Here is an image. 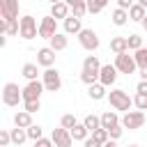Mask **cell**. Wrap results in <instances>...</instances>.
<instances>
[{
  "label": "cell",
  "instance_id": "cell-1",
  "mask_svg": "<svg viewBox=\"0 0 147 147\" xmlns=\"http://www.w3.org/2000/svg\"><path fill=\"white\" fill-rule=\"evenodd\" d=\"M21 101H23V90H21L16 83H5V85H2V103L9 106V108H14V106H18Z\"/></svg>",
  "mask_w": 147,
  "mask_h": 147
},
{
  "label": "cell",
  "instance_id": "cell-2",
  "mask_svg": "<svg viewBox=\"0 0 147 147\" xmlns=\"http://www.w3.org/2000/svg\"><path fill=\"white\" fill-rule=\"evenodd\" d=\"M108 101H110V106L115 108V110H124V113H129V108L133 106V99L124 92V90H110L108 92Z\"/></svg>",
  "mask_w": 147,
  "mask_h": 147
},
{
  "label": "cell",
  "instance_id": "cell-3",
  "mask_svg": "<svg viewBox=\"0 0 147 147\" xmlns=\"http://www.w3.org/2000/svg\"><path fill=\"white\" fill-rule=\"evenodd\" d=\"M115 69H117L119 74H126V76H131V74L138 69V64H136V57H133V55H129V51H126V53H119V55H115Z\"/></svg>",
  "mask_w": 147,
  "mask_h": 147
},
{
  "label": "cell",
  "instance_id": "cell-4",
  "mask_svg": "<svg viewBox=\"0 0 147 147\" xmlns=\"http://www.w3.org/2000/svg\"><path fill=\"white\" fill-rule=\"evenodd\" d=\"M145 122H147V115H145L142 110H129V113H124V117H122V126L129 129V131L140 129Z\"/></svg>",
  "mask_w": 147,
  "mask_h": 147
},
{
  "label": "cell",
  "instance_id": "cell-5",
  "mask_svg": "<svg viewBox=\"0 0 147 147\" xmlns=\"http://www.w3.org/2000/svg\"><path fill=\"white\" fill-rule=\"evenodd\" d=\"M41 83H44V87H46V92H57L60 87H62V76H60V71L57 69H46L44 74H41Z\"/></svg>",
  "mask_w": 147,
  "mask_h": 147
},
{
  "label": "cell",
  "instance_id": "cell-6",
  "mask_svg": "<svg viewBox=\"0 0 147 147\" xmlns=\"http://www.w3.org/2000/svg\"><path fill=\"white\" fill-rule=\"evenodd\" d=\"M78 41H80V46H83L85 51H90V53H94V51L99 48V34H96L92 28H83L80 34H78Z\"/></svg>",
  "mask_w": 147,
  "mask_h": 147
},
{
  "label": "cell",
  "instance_id": "cell-7",
  "mask_svg": "<svg viewBox=\"0 0 147 147\" xmlns=\"http://www.w3.org/2000/svg\"><path fill=\"white\" fill-rule=\"evenodd\" d=\"M37 34H39V25H37L34 16H30V14L21 16V37L23 39H34Z\"/></svg>",
  "mask_w": 147,
  "mask_h": 147
},
{
  "label": "cell",
  "instance_id": "cell-8",
  "mask_svg": "<svg viewBox=\"0 0 147 147\" xmlns=\"http://www.w3.org/2000/svg\"><path fill=\"white\" fill-rule=\"evenodd\" d=\"M53 34H57V21L48 14V16H44L39 21V37L41 39H51Z\"/></svg>",
  "mask_w": 147,
  "mask_h": 147
},
{
  "label": "cell",
  "instance_id": "cell-9",
  "mask_svg": "<svg viewBox=\"0 0 147 147\" xmlns=\"http://www.w3.org/2000/svg\"><path fill=\"white\" fill-rule=\"evenodd\" d=\"M44 83L41 80H30L25 87H23V101H39L41 92H44Z\"/></svg>",
  "mask_w": 147,
  "mask_h": 147
},
{
  "label": "cell",
  "instance_id": "cell-10",
  "mask_svg": "<svg viewBox=\"0 0 147 147\" xmlns=\"http://www.w3.org/2000/svg\"><path fill=\"white\" fill-rule=\"evenodd\" d=\"M0 16L5 21H18V0H0Z\"/></svg>",
  "mask_w": 147,
  "mask_h": 147
},
{
  "label": "cell",
  "instance_id": "cell-11",
  "mask_svg": "<svg viewBox=\"0 0 147 147\" xmlns=\"http://www.w3.org/2000/svg\"><path fill=\"white\" fill-rule=\"evenodd\" d=\"M51 138H53V142H55V147H71L74 145V138H71V131H67V129H53V133H51Z\"/></svg>",
  "mask_w": 147,
  "mask_h": 147
},
{
  "label": "cell",
  "instance_id": "cell-12",
  "mask_svg": "<svg viewBox=\"0 0 147 147\" xmlns=\"http://www.w3.org/2000/svg\"><path fill=\"white\" fill-rule=\"evenodd\" d=\"M37 64H39V67H46V69H51V67L55 64V51H53L51 46H44V48H39V51H37Z\"/></svg>",
  "mask_w": 147,
  "mask_h": 147
},
{
  "label": "cell",
  "instance_id": "cell-13",
  "mask_svg": "<svg viewBox=\"0 0 147 147\" xmlns=\"http://www.w3.org/2000/svg\"><path fill=\"white\" fill-rule=\"evenodd\" d=\"M117 69H115V64H103L101 67V71H99V83L101 85H106V87H110L115 80H117Z\"/></svg>",
  "mask_w": 147,
  "mask_h": 147
},
{
  "label": "cell",
  "instance_id": "cell-14",
  "mask_svg": "<svg viewBox=\"0 0 147 147\" xmlns=\"http://www.w3.org/2000/svg\"><path fill=\"white\" fill-rule=\"evenodd\" d=\"M51 16L55 18V21H64V18H69L71 16V7L62 0V2H55V5H51Z\"/></svg>",
  "mask_w": 147,
  "mask_h": 147
},
{
  "label": "cell",
  "instance_id": "cell-15",
  "mask_svg": "<svg viewBox=\"0 0 147 147\" xmlns=\"http://www.w3.org/2000/svg\"><path fill=\"white\" fill-rule=\"evenodd\" d=\"M115 124H122V119H119V115H117V110H106L103 115H101V129H110V126H115Z\"/></svg>",
  "mask_w": 147,
  "mask_h": 147
},
{
  "label": "cell",
  "instance_id": "cell-16",
  "mask_svg": "<svg viewBox=\"0 0 147 147\" xmlns=\"http://www.w3.org/2000/svg\"><path fill=\"white\" fill-rule=\"evenodd\" d=\"M62 23H64V34H80V30H83L80 18H76V16H69Z\"/></svg>",
  "mask_w": 147,
  "mask_h": 147
},
{
  "label": "cell",
  "instance_id": "cell-17",
  "mask_svg": "<svg viewBox=\"0 0 147 147\" xmlns=\"http://www.w3.org/2000/svg\"><path fill=\"white\" fill-rule=\"evenodd\" d=\"M48 41H51L48 46H51L55 53H57V51H64V48H67V44H69V39H67V34H64V32H57V34H53Z\"/></svg>",
  "mask_w": 147,
  "mask_h": 147
},
{
  "label": "cell",
  "instance_id": "cell-18",
  "mask_svg": "<svg viewBox=\"0 0 147 147\" xmlns=\"http://www.w3.org/2000/svg\"><path fill=\"white\" fill-rule=\"evenodd\" d=\"M110 51H113L115 55L126 53V51H129V39H126V37H113V39H110Z\"/></svg>",
  "mask_w": 147,
  "mask_h": 147
},
{
  "label": "cell",
  "instance_id": "cell-19",
  "mask_svg": "<svg viewBox=\"0 0 147 147\" xmlns=\"http://www.w3.org/2000/svg\"><path fill=\"white\" fill-rule=\"evenodd\" d=\"M101 62H99V57L96 55H87L85 60H83V71H90V74H99L101 71Z\"/></svg>",
  "mask_w": 147,
  "mask_h": 147
},
{
  "label": "cell",
  "instance_id": "cell-20",
  "mask_svg": "<svg viewBox=\"0 0 147 147\" xmlns=\"http://www.w3.org/2000/svg\"><path fill=\"white\" fill-rule=\"evenodd\" d=\"M87 94H90V99H94V101H101V99H108V92H106V85H101V83H94V85H90V87H87Z\"/></svg>",
  "mask_w": 147,
  "mask_h": 147
},
{
  "label": "cell",
  "instance_id": "cell-21",
  "mask_svg": "<svg viewBox=\"0 0 147 147\" xmlns=\"http://www.w3.org/2000/svg\"><path fill=\"white\" fill-rule=\"evenodd\" d=\"M14 126H21V129H30L32 126V115L28 110H18L14 115Z\"/></svg>",
  "mask_w": 147,
  "mask_h": 147
},
{
  "label": "cell",
  "instance_id": "cell-22",
  "mask_svg": "<svg viewBox=\"0 0 147 147\" xmlns=\"http://www.w3.org/2000/svg\"><path fill=\"white\" fill-rule=\"evenodd\" d=\"M87 136H90V131H87V126H85L83 122H78V124L71 129V138H74L76 142H85V140H87Z\"/></svg>",
  "mask_w": 147,
  "mask_h": 147
},
{
  "label": "cell",
  "instance_id": "cell-23",
  "mask_svg": "<svg viewBox=\"0 0 147 147\" xmlns=\"http://www.w3.org/2000/svg\"><path fill=\"white\" fill-rule=\"evenodd\" d=\"M145 16H147V11H145V7H142V5H138V2L129 9V21H138V23H142V21H145Z\"/></svg>",
  "mask_w": 147,
  "mask_h": 147
},
{
  "label": "cell",
  "instance_id": "cell-24",
  "mask_svg": "<svg viewBox=\"0 0 147 147\" xmlns=\"http://www.w3.org/2000/svg\"><path fill=\"white\" fill-rule=\"evenodd\" d=\"M21 74H23V78L30 83V80H37V76H39V69H37V64H34V62H28V64H23Z\"/></svg>",
  "mask_w": 147,
  "mask_h": 147
},
{
  "label": "cell",
  "instance_id": "cell-25",
  "mask_svg": "<svg viewBox=\"0 0 147 147\" xmlns=\"http://www.w3.org/2000/svg\"><path fill=\"white\" fill-rule=\"evenodd\" d=\"M83 124L87 126V131H90V133H94L96 129H101V115H92V113H90V115H85Z\"/></svg>",
  "mask_w": 147,
  "mask_h": 147
},
{
  "label": "cell",
  "instance_id": "cell-26",
  "mask_svg": "<svg viewBox=\"0 0 147 147\" xmlns=\"http://www.w3.org/2000/svg\"><path fill=\"white\" fill-rule=\"evenodd\" d=\"M9 133H11V142H14V145H23V142L28 140V131H25V129H21V126L9 129Z\"/></svg>",
  "mask_w": 147,
  "mask_h": 147
},
{
  "label": "cell",
  "instance_id": "cell-27",
  "mask_svg": "<svg viewBox=\"0 0 147 147\" xmlns=\"http://www.w3.org/2000/svg\"><path fill=\"white\" fill-rule=\"evenodd\" d=\"M87 14V0H80V2H76L74 7H71V16H76V18H83Z\"/></svg>",
  "mask_w": 147,
  "mask_h": 147
},
{
  "label": "cell",
  "instance_id": "cell-28",
  "mask_svg": "<svg viewBox=\"0 0 147 147\" xmlns=\"http://www.w3.org/2000/svg\"><path fill=\"white\" fill-rule=\"evenodd\" d=\"M126 21H129V11H126V9H119V7H117V9L113 11V23H115V25H124Z\"/></svg>",
  "mask_w": 147,
  "mask_h": 147
},
{
  "label": "cell",
  "instance_id": "cell-29",
  "mask_svg": "<svg viewBox=\"0 0 147 147\" xmlns=\"http://www.w3.org/2000/svg\"><path fill=\"white\" fill-rule=\"evenodd\" d=\"M76 124H78V119H76V117H74L71 113L62 115V119H60V126H62V129H67V131H71V129H74Z\"/></svg>",
  "mask_w": 147,
  "mask_h": 147
},
{
  "label": "cell",
  "instance_id": "cell-30",
  "mask_svg": "<svg viewBox=\"0 0 147 147\" xmlns=\"http://www.w3.org/2000/svg\"><path fill=\"white\" fill-rule=\"evenodd\" d=\"M25 131H28V138H30V140H34V142L44 138V129H41L39 124H32V126H30V129H25Z\"/></svg>",
  "mask_w": 147,
  "mask_h": 147
},
{
  "label": "cell",
  "instance_id": "cell-31",
  "mask_svg": "<svg viewBox=\"0 0 147 147\" xmlns=\"http://www.w3.org/2000/svg\"><path fill=\"white\" fill-rule=\"evenodd\" d=\"M106 5H108V0H87V11L90 14H99Z\"/></svg>",
  "mask_w": 147,
  "mask_h": 147
},
{
  "label": "cell",
  "instance_id": "cell-32",
  "mask_svg": "<svg viewBox=\"0 0 147 147\" xmlns=\"http://www.w3.org/2000/svg\"><path fill=\"white\" fill-rule=\"evenodd\" d=\"M126 39H129V51L136 53L138 48H142V37H140V34H129Z\"/></svg>",
  "mask_w": 147,
  "mask_h": 147
},
{
  "label": "cell",
  "instance_id": "cell-33",
  "mask_svg": "<svg viewBox=\"0 0 147 147\" xmlns=\"http://www.w3.org/2000/svg\"><path fill=\"white\" fill-rule=\"evenodd\" d=\"M133 57H136V64H138V67H145V64H147V46L138 48V51L133 53Z\"/></svg>",
  "mask_w": 147,
  "mask_h": 147
},
{
  "label": "cell",
  "instance_id": "cell-34",
  "mask_svg": "<svg viewBox=\"0 0 147 147\" xmlns=\"http://www.w3.org/2000/svg\"><path fill=\"white\" fill-rule=\"evenodd\" d=\"M92 138H94L96 142H101V145H106V142L110 140V133H108L106 129H96V131L92 133Z\"/></svg>",
  "mask_w": 147,
  "mask_h": 147
},
{
  "label": "cell",
  "instance_id": "cell-35",
  "mask_svg": "<svg viewBox=\"0 0 147 147\" xmlns=\"http://www.w3.org/2000/svg\"><path fill=\"white\" fill-rule=\"evenodd\" d=\"M133 106H136L138 110L145 113V110H147V94H138V92H136V96H133Z\"/></svg>",
  "mask_w": 147,
  "mask_h": 147
},
{
  "label": "cell",
  "instance_id": "cell-36",
  "mask_svg": "<svg viewBox=\"0 0 147 147\" xmlns=\"http://www.w3.org/2000/svg\"><path fill=\"white\" fill-rule=\"evenodd\" d=\"M39 108H41V101H23V110H28L30 115L39 113Z\"/></svg>",
  "mask_w": 147,
  "mask_h": 147
},
{
  "label": "cell",
  "instance_id": "cell-37",
  "mask_svg": "<svg viewBox=\"0 0 147 147\" xmlns=\"http://www.w3.org/2000/svg\"><path fill=\"white\" fill-rule=\"evenodd\" d=\"M108 133H110V140H119L122 133H124V126H122V124H115V126L108 129Z\"/></svg>",
  "mask_w": 147,
  "mask_h": 147
},
{
  "label": "cell",
  "instance_id": "cell-38",
  "mask_svg": "<svg viewBox=\"0 0 147 147\" xmlns=\"http://www.w3.org/2000/svg\"><path fill=\"white\" fill-rule=\"evenodd\" d=\"M9 142H11V133L2 129V131H0V147H7Z\"/></svg>",
  "mask_w": 147,
  "mask_h": 147
},
{
  "label": "cell",
  "instance_id": "cell-39",
  "mask_svg": "<svg viewBox=\"0 0 147 147\" xmlns=\"http://www.w3.org/2000/svg\"><path fill=\"white\" fill-rule=\"evenodd\" d=\"M34 147H55V142H53V138H41L34 142Z\"/></svg>",
  "mask_w": 147,
  "mask_h": 147
},
{
  "label": "cell",
  "instance_id": "cell-40",
  "mask_svg": "<svg viewBox=\"0 0 147 147\" xmlns=\"http://www.w3.org/2000/svg\"><path fill=\"white\" fill-rule=\"evenodd\" d=\"M133 5H136V0H117V7H119V9H126V11H129Z\"/></svg>",
  "mask_w": 147,
  "mask_h": 147
},
{
  "label": "cell",
  "instance_id": "cell-41",
  "mask_svg": "<svg viewBox=\"0 0 147 147\" xmlns=\"http://www.w3.org/2000/svg\"><path fill=\"white\" fill-rule=\"evenodd\" d=\"M136 92H138V94H147V80H140V83L136 85Z\"/></svg>",
  "mask_w": 147,
  "mask_h": 147
},
{
  "label": "cell",
  "instance_id": "cell-42",
  "mask_svg": "<svg viewBox=\"0 0 147 147\" xmlns=\"http://www.w3.org/2000/svg\"><path fill=\"white\" fill-rule=\"evenodd\" d=\"M83 147H103V145H101V142H96L94 138H87V140L83 142Z\"/></svg>",
  "mask_w": 147,
  "mask_h": 147
},
{
  "label": "cell",
  "instance_id": "cell-43",
  "mask_svg": "<svg viewBox=\"0 0 147 147\" xmlns=\"http://www.w3.org/2000/svg\"><path fill=\"white\" fill-rule=\"evenodd\" d=\"M140 80H147V64L140 67Z\"/></svg>",
  "mask_w": 147,
  "mask_h": 147
},
{
  "label": "cell",
  "instance_id": "cell-44",
  "mask_svg": "<svg viewBox=\"0 0 147 147\" xmlns=\"http://www.w3.org/2000/svg\"><path fill=\"white\" fill-rule=\"evenodd\" d=\"M103 147H119V145H117V140H108Z\"/></svg>",
  "mask_w": 147,
  "mask_h": 147
},
{
  "label": "cell",
  "instance_id": "cell-45",
  "mask_svg": "<svg viewBox=\"0 0 147 147\" xmlns=\"http://www.w3.org/2000/svg\"><path fill=\"white\" fill-rule=\"evenodd\" d=\"M64 2H67L69 7H74V5H76V2H80V0H64Z\"/></svg>",
  "mask_w": 147,
  "mask_h": 147
},
{
  "label": "cell",
  "instance_id": "cell-46",
  "mask_svg": "<svg viewBox=\"0 0 147 147\" xmlns=\"http://www.w3.org/2000/svg\"><path fill=\"white\" fill-rule=\"evenodd\" d=\"M138 5H142V7H147V0H136Z\"/></svg>",
  "mask_w": 147,
  "mask_h": 147
},
{
  "label": "cell",
  "instance_id": "cell-47",
  "mask_svg": "<svg viewBox=\"0 0 147 147\" xmlns=\"http://www.w3.org/2000/svg\"><path fill=\"white\" fill-rule=\"evenodd\" d=\"M142 30L147 32V16H145V21H142Z\"/></svg>",
  "mask_w": 147,
  "mask_h": 147
},
{
  "label": "cell",
  "instance_id": "cell-48",
  "mask_svg": "<svg viewBox=\"0 0 147 147\" xmlns=\"http://www.w3.org/2000/svg\"><path fill=\"white\" fill-rule=\"evenodd\" d=\"M48 2H51V5H55V2H62V0H48Z\"/></svg>",
  "mask_w": 147,
  "mask_h": 147
},
{
  "label": "cell",
  "instance_id": "cell-49",
  "mask_svg": "<svg viewBox=\"0 0 147 147\" xmlns=\"http://www.w3.org/2000/svg\"><path fill=\"white\" fill-rule=\"evenodd\" d=\"M129 147H140V145H129Z\"/></svg>",
  "mask_w": 147,
  "mask_h": 147
},
{
  "label": "cell",
  "instance_id": "cell-50",
  "mask_svg": "<svg viewBox=\"0 0 147 147\" xmlns=\"http://www.w3.org/2000/svg\"><path fill=\"white\" fill-rule=\"evenodd\" d=\"M145 115H147V113H145Z\"/></svg>",
  "mask_w": 147,
  "mask_h": 147
}]
</instances>
